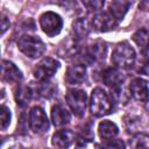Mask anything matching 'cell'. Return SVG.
<instances>
[{"instance_id": "obj_1", "label": "cell", "mask_w": 149, "mask_h": 149, "mask_svg": "<svg viewBox=\"0 0 149 149\" xmlns=\"http://www.w3.org/2000/svg\"><path fill=\"white\" fill-rule=\"evenodd\" d=\"M136 55L133 47L127 42H121L115 45L112 51L111 61L119 69H129L135 62Z\"/></svg>"}, {"instance_id": "obj_2", "label": "cell", "mask_w": 149, "mask_h": 149, "mask_svg": "<svg viewBox=\"0 0 149 149\" xmlns=\"http://www.w3.org/2000/svg\"><path fill=\"white\" fill-rule=\"evenodd\" d=\"M112 109V100L109 95L100 87L92 91L90 98V111L94 116H104Z\"/></svg>"}, {"instance_id": "obj_3", "label": "cell", "mask_w": 149, "mask_h": 149, "mask_svg": "<svg viewBox=\"0 0 149 149\" xmlns=\"http://www.w3.org/2000/svg\"><path fill=\"white\" fill-rule=\"evenodd\" d=\"M17 48L22 54H24L29 58H37L45 52L44 42L37 37L31 35H23L17 41Z\"/></svg>"}, {"instance_id": "obj_4", "label": "cell", "mask_w": 149, "mask_h": 149, "mask_svg": "<svg viewBox=\"0 0 149 149\" xmlns=\"http://www.w3.org/2000/svg\"><path fill=\"white\" fill-rule=\"evenodd\" d=\"M65 100L72 113L77 116H83L86 109L87 105V95L85 91L83 90H77V88H71L68 91L65 95Z\"/></svg>"}, {"instance_id": "obj_5", "label": "cell", "mask_w": 149, "mask_h": 149, "mask_svg": "<svg viewBox=\"0 0 149 149\" xmlns=\"http://www.w3.org/2000/svg\"><path fill=\"white\" fill-rule=\"evenodd\" d=\"M58 62L51 57H44L41 59L33 70L35 79L38 81H48L58 70Z\"/></svg>"}, {"instance_id": "obj_6", "label": "cell", "mask_w": 149, "mask_h": 149, "mask_svg": "<svg viewBox=\"0 0 149 149\" xmlns=\"http://www.w3.org/2000/svg\"><path fill=\"white\" fill-rule=\"evenodd\" d=\"M40 26L44 34L52 37L61 33L63 27L62 17L54 12H45L40 16Z\"/></svg>"}, {"instance_id": "obj_7", "label": "cell", "mask_w": 149, "mask_h": 149, "mask_svg": "<svg viewBox=\"0 0 149 149\" xmlns=\"http://www.w3.org/2000/svg\"><path fill=\"white\" fill-rule=\"evenodd\" d=\"M29 127L35 134H43L49 129V120L43 108L35 106L30 109Z\"/></svg>"}, {"instance_id": "obj_8", "label": "cell", "mask_w": 149, "mask_h": 149, "mask_svg": "<svg viewBox=\"0 0 149 149\" xmlns=\"http://www.w3.org/2000/svg\"><path fill=\"white\" fill-rule=\"evenodd\" d=\"M118 21L109 12H99L92 20V27L98 31H108L115 28Z\"/></svg>"}, {"instance_id": "obj_9", "label": "cell", "mask_w": 149, "mask_h": 149, "mask_svg": "<svg viewBox=\"0 0 149 149\" xmlns=\"http://www.w3.org/2000/svg\"><path fill=\"white\" fill-rule=\"evenodd\" d=\"M102 79H104V83L112 90H116V88H120L125 81V76L123 73L116 69V68H109L107 69L105 72H104V76H102Z\"/></svg>"}, {"instance_id": "obj_10", "label": "cell", "mask_w": 149, "mask_h": 149, "mask_svg": "<svg viewBox=\"0 0 149 149\" xmlns=\"http://www.w3.org/2000/svg\"><path fill=\"white\" fill-rule=\"evenodd\" d=\"M132 95L139 101H147L149 99V87L148 83L142 78H135L132 80L129 86Z\"/></svg>"}, {"instance_id": "obj_11", "label": "cell", "mask_w": 149, "mask_h": 149, "mask_svg": "<svg viewBox=\"0 0 149 149\" xmlns=\"http://www.w3.org/2000/svg\"><path fill=\"white\" fill-rule=\"evenodd\" d=\"M74 140V134L70 129H61L56 132L51 137V143L57 149L69 148Z\"/></svg>"}, {"instance_id": "obj_12", "label": "cell", "mask_w": 149, "mask_h": 149, "mask_svg": "<svg viewBox=\"0 0 149 149\" xmlns=\"http://www.w3.org/2000/svg\"><path fill=\"white\" fill-rule=\"evenodd\" d=\"M86 76V68L83 64H74L68 68L65 73V81L69 85L80 84Z\"/></svg>"}, {"instance_id": "obj_13", "label": "cell", "mask_w": 149, "mask_h": 149, "mask_svg": "<svg viewBox=\"0 0 149 149\" xmlns=\"http://www.w3.org/2000/svg\"><path fill=\"white\" fill-rule=\"evenodd\" d=\"M1 76H2V79L8 83H19L22 79L21 71L17 69V66L14 63L9 61H2Z\"/></svg>"}, {"instance_id": "obj_14", "label": "cell", "mask_w": 149, "mask_h": 149, "mask_svg": "<svg viewBox=\"0 0 149 149\" xmlns=\"http://www.w3.org/2000/svg\"><path fill=\"white\" fill-rule=\"evenodd\" d=\"M71 115L70 112L62 105V104H56L51 108V121L55 127H62L65 126L70 122Z\"/></svg>"}, {"instance_id": "obj_15", "label": "cell", "mask_w": 149, "mask_h": 149, "mask_svg": "<svg viewBox=\"0 0 149 149\" xmlns=\"http://www.w3.org/2000/svg\"><path fill=\"white\" fill-rule=\"evenodd\" d=\"M133 40L141 49L143 56L149 59V31L144 28H141L134 33Z\"/></svg>"}, {"instance_id": "obj_16", "label": "cell", "mask_w": 149, "mask_h": 149, "mask_svg": "<svg viewBox=\"0 0 149 149\" xmlns=\"http://www.w3.org/2000/svg\"><path fill=\"white\" fill-rule=\"evenodd\" d=\"M90 29H91V24L87 21V19H85V17L77 19L72 23L73 40L78 41V40H81V38L86 37L88 35V33H90Z\"/></svg>"}, {"instance_id": "obj_17", "label": "cell", "mask_w": 149, "mask_h": 149, "mask_svg": "<svg viewBox=\"0 0 149 149\" xmlns=\"http://www.w3.org/2000/svg\"><path fill=\"white\" fill-rule=\"evenodd\" d=\"M118 133H119L118 126L109 120L101 121L98 126V134L102 140H111L115 137Z\"/></svg>"}, {"instance_id": "obj_18", "label": "cell", "mask_w": 149, "mask_h": 149, "mask_svg": "<svg viewBox=\"0 0 149 149\" xmlns=\"http://www.w3.org/2000/svg\"><path fill=\"white\" fill-rule=\"evenodd\" d=\"M129 6H130V2H128V1H123V0L112 1L109 3V10L108 12L114 16V19L116 21H119V20H122V17L127 13Z\"/></svg>"}, {"instance_id": "obj_19", "label": "cell", "mask_w": 149, "mask_h": 149, "mask_svg": "<svg viewBox=\"0 0 149 149\" xmlns=\"http://www.w3.org/2000/svg\"><path fill=\"white\" fill-rule=\"evenodd\" d=\"M107 55V45L104 42H94L87 48V56L93 61H102Z\"/></svg>"}, {"instance_id": "obj_20", "label": "cell", "mask_w": 149, "mask_h": 149, "mask_svg": "<svg viewBox=\"0 0 149 149\" xmlns=\"http://www.w3.org/2000/svg\"><path fill=\"white\" fill-rule=\"evenodd\" d=\"M33 94H34V91L30 86L28 85H20V87L16 90L15 92V100L17 102L19 106H27L31 98H33Z\"/></svg>"}, {"instance_id": "obj_21", "label": "cell", "mask_w": 149, "mask_h": 149, "mask_svg": "<svg viewBox=\"0 0 149 149\" xmlns=\"http://www.w3.org/2000/svg\"><path fill=\"white\" fill-rule=\"evenodd\" d=\"M132 149H149V135L146 133H137L130 140Z\"/></svg>"}, {"instance_id": "obj_22", "label": "cell", "mask_w": 149, "mask_h": 149, "mask_svg": "<svg viewBox=\"0 0 149 149\" xmlns=\"http://www.w3.org/2000/svg\"><path fill=\"white\" fill-rule=\"evenodd\" d=\"M37 91H38V93H40L42 97H44V98H50V97L54 95V93H55V91H56V86H55L52 83H50L49 80H48V81H41V84H40Z\"/></svg>"}, {"instance_id": "obj_23", "label": "cell", "mask_w": 149, "mask_h": 149, "mask_svg": "<svg viewBox=\"0 0 149 149\" xmlns=\"http://www.w3.org/2000/svg\"><path fill=\"white\" fill-rule=\"evenodd\" d=\"M10 111L8 107H6L5 105L1 106V112H0V123H1V129L5 130L9 123H10Z\"/></svg>"}, {"instance_id": "obj_24", "label": "cell", "mask_w": 149, "mask_h": 149, "mask_svg": "<svg viewBox=\"0 0 149 149\" xmlns=\"http://www.w3.org/2000/svg\"><path fill=\"white\" fill-rule=\"evenodd\" d=\"M102 149H126V146L121 140L111 139L102 144Z\"/></svg>"}, {"instance_id": "obj_25", "label": "cell", "mask_w": 149, "mask_h": 149, "mask_svg": "<svg viewBox=\"0 0 149 149\" xmlns=\"http://www.w3.org/2000/svg\"><path fill=\"white\" fill-rule=\"evenodd\" d=\"M83 3H84V6H86L88 9L94 10V12L99 10V9L104 6V1H84Z\"/></svg>"}, {"instance_id": "obj_26", "label": "cell", "mask_w": 149, "mask_h": 149, "mask_svg": "<svg viewBox=\"0 0 149 149\" xmlns=\"http://www.w3.org/2000/svg\"><path fill=\"white\" fill-rule=\"evenodd\" d=\"M7 28H9V20L7 19L5 14H2L1 15V33L3 34L7 30Z\"/></svg>"}, {"instance_id": "obj_27", "label": "cell", "mask_w": 149, "mask_h": 149, "mask_svg": "<svg viewBox=\"0 0 149 149\" xmlns=\"http://www.w3.org/2000/svg\"><path fill=\"white\" fill-rule=\"evenodd\" d=\"M74 149H87V146L85 142H78L74 147Z\"/></svg>"}, {"instance_id": "obj_28", "label": "cell", "mask_w": 149, "mask_h": 149, "mask_svg": "<svg viewBox=\"0 0 149 149\" xmlns=\"http://www.w3.org/2000/svg\"><path fill=\"white\" fill-rule=\"evenodd\" d=\"M144 69H146V70H144V71H146V73H148V74H149V62L144 65Z\"/></svg>"}]
</instances>
